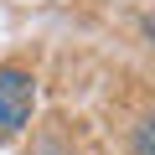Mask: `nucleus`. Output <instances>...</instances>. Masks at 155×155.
<instances>
[{"label":"nucleus","mask_w":155,"mask_h":155,"mask_svg":"<svg viewBox=\"0 0 155 155\" xmlns=\"http://www.w3.org/2000/svg\"><path fill=\"white\" fill-rule=\"evenodd\" d=\"M31 104H36V78L26 67H0V140H11L26 129L31 119Z\"/></svg>","instance_id":"1"},{"label":"nucleus","mask_w":155,"mask_h":155,"mask_svg":"<svg viewBox=\"0 0 155 155\" xmlns=\"http://www.w3.org/2000/svg\"><path fill=\"white\" fill-rule=\"evenodd\" d=\"M134 155H155V145H150V119L134 129Z\"/></svg>","instance_id":"2"},{"label":"nucleus","mask_w":155,"mask_h":155,"mask_svg":"<svg viewBox=\"0 0 155 155\" xmlns=\"http://www.w3.org/2000/svg\"><path fill=\"white\" fill-rule=\"evenodd\" d=\"M31 155H72V150H62V145H57V140H41V145H36V150H31Z\"/></svg>","instance_id":"3"}]
</instances>
